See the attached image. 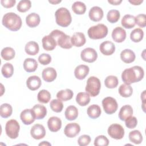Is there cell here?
Masks as SVG:
<instances>
[{
  "mask_svg": "<svg viewBox=\"0 0 146 146\" xmlns=\"http://www.w3.org/2000/svg\"><path fill=\"white\" fill-rule=\"evenodd\" d=\"M57 76V73L55 68L52 67H47L44 68L42 73L43 79L46 82H51L54 81Z\"/></svg>",
  "mask_w": 146,
  "mask_h": 146,
  "instance_id": "20",
  "label": "cell"
},
{
  "mask_svg": "<svg viewBox=\"0 0 146 146\" xmlns=\"http://www.w3.org/2000/svg\"><path fill=\"white\" fill-rule=\"evenodd\" d=\"M104 84L108 88H114L118 84V79L116 76H108L104 80Z\"/></svg>",
  "mask_w": 146,
  "mask_h": 146,
  "instance_id": "42",
  "label": "cell"
},
{
  "mask_svg": "<svg viewBox=\"0 0 146 146\" xmlns=\"http://www.w3.org/2000/svg\"><path fill=\"white\" fill-rule=\"evenodd\" d=\"M108 134L112 139L116 140L121 139L124 136V129L119 124H112L108 128Z\"/></svg>",
  "mask_w": 146,
  "mask_h": 146,
  "instance_id": "9",
  "label": "cell"
},
{
  "mask_svg": "<svg viewBox=\"0 0 146 146\" xmlns=\"http://www.w3.org/2000/svg\"><path fill=\"white\" fill-rule=\"evenodd\" d=\"M40 17L35 13H32L29 14L26 18V22L27 25L30 27H35L37 26L40 23Z\"/></svg>",
  "mask_w": 146,
  "mask_h": 146,
  "instance_id": "24",
  "label": "cell"
},
{
  "mask_svg": "<svg viewBox=\"0 0 146 146\" xmlns=\"http://www.w3.org/2000/svg\"><path fill=\"white\" fill-rule=\"evenodd\" d=\"M50 108L55 112H60L63 108V104L61 100L59 99H53L50 102Z\"/></svg>",
  "mask_w": 146,
  "mask_h": 146,
  "instance_id": "45",
  "label": "cell"
},
{
  "mask_svg": "<svg viewBox=\"0 0 146 146\" xmlns=\"http://www.w3.org/2000/svg\"><path fill=\"white\" fill-rule=\"evenodd\" d=\"M101 108L97 104H92L87 108V112L88 116L91 119H96L99 117L101 114Z\"/></svg>",
  "mask_w": 146,
  "mask_h": 146,
  "instance_id": "32",
  "label": "cell"
},
{
  "mask_svg": "<svg viewBox=\"0 0 146 146\" xmlns=\"http://www.w3.org/2000/svg\"><path fill=\"white\" fill-rule=\"evenodd\" d=\"M2 25L9 30L16 31L19 30L22 26V19L17 14L12 12L5 14L2 20Z\"/></svg>",
  "mask_w": 146,
  "mask_h": 146,
  "instance_id": "2",
  "label": "cell"
},
{
  "mask_svg": "<svg viewBox=\"0 0 146 146\" xmlns=\"http://www.w3.org/2000/svg\"><path fill=\"white\" fill-rule=\"evenodd\" d=\"M71 42L72 46L75 47H81L86 43V39L85 35L82 33H75L71 38Z\"/></svg>",
  "mask_w": 146,
  "mask_h": 146,
  "instance_id": "21",
  "label": "cell"
},
{
  "mask_svg": "<svg viewBox=\"0 0 146 146\" xmlns=\"http://www.w3.org/2000/svg\"><path fill=\"white\" fill-rule=\"evenodd\" d=\"M31 6V1L29 0H21L17 5V10L21 13H25L28 11Z\"/></svg>",
  "mask_w": 146,
  "mask_h": 146,
  "instance_id": "44",
  "label": "cell"
},
{
  "mask_svg": "<svg viewBox=\"0 0 146 146\" xmlns=\"http://www.w3.org/2000/svg\"><path fill=\"white\" fill-rule=\"evenodd\" d=\"M133 89L130 85L127 84H122L119 88V94L124 98H128L132 95Z\"/></svg>",
  "mask_w": 146,
  "mask_h": 146,
  "instance_id": "37",
  "label": "cell"
},
{
  "mask_svg": "<svg viewBox=\"0 0 146 146\" xmlns=\"http://www.w3.org/2000/svg\"><path fill=\"white\" fill-rule=\"evenodd\" d=\"M102 106L105 112L109 115L115 113L118 107L116 99L110 96L106 97L103 99Z\"/></svg>",
  "mask_w": 146,
  "mask_h": 146,
  "instance_id": "8",
  "label": "cell"
},
{
  "mask_svg": "<svg viewBox=\"0 0 146 146\" xmlns=\"http://www.w3.org/2000/svg\"><path fill=\"white\" fill-rule=\"evenodd\" d=\"M42 84L40 78L36 75L29 77L26 80V85L29 89L31 91H35L39 88Z\"/></svg>",
  "mask_w": 146,
  "mask_h": 146,
  "instance_id": "19",
  "label": "cell"
},
{
  "mask_svg": "<svg viewBox=\"0 0 146 146\" xmlns=\"http://www.w3.org/2000/svg\"><path fill=\"white\" fill-rule=\"evenodd\" d=\"M99 50L103 55H111L115 52V46L112 42L106 40L100 44Z\"/></svg>",
  "mask_w": 146,
  "mask_h": 146,
  "instance_id": "14",
  "label": "cell"
},
{
  "mask_svg": "<svg viewBox=\"0 0 146 146\" xmlns=\"http://www.w3.org/2000/svg\"><path fill=\"white\" fill-rule=\"evenodd\" d=\"M124 121L126 127L129 129L135 128L137 124V120L135 116H129V117L127 118Z\"/></svg>",
  "mask_w": 146,
  "mask_h": 146,
  "instance_id": "47",
  "label": "cell"
},
{
  "mask_svg": "<svg viewBox=\"0 0 146 146\" xmlns=\"http://www.w3.org/2000/svg\"><path fill=\"white\" fill-rule=\"evenodd\" d=\"M136 56L134 52L130 49H125L120 53V58L125 63H131L135 59Z\"/></svg>",
  "mask_w": 146,
  "mask_h": 146,
  "instance_id": "23",
  "label": "cell"
},
{
  "mask_svg": "<svg viewBox=\"0 0 146 146\" xmlns=\"http://www.w3.org/2000/svg\"><path fill=\"white\" fill-rule=\"evenodd\" d=\"M13 112V108L10 104L3 103L0 107V115L2 117L7 118L10 117Z\"/></svg>",
  "mask_w": 146,
  "mask_h": 146,
  "instance_id": "38",
  "label": "cell"
},
{
  "mask_svg": "<svg viewBox=\"0 0 146 146\" xmlns=\"http://www.w3.org/2000/svg\"><path fill=\"white\" fill-rule=\"evenodd\" d=\"M73 91L70 89L67 88L59 91L56 94V97L58 99L66 102L71 99L73 97Z\"/></svg>",
  "mask_w": 146,
  "mask_h": 146,
  "instance_id": "31",
  "label": "cell"
},
{
  "mask_svg": "<svg viewBox=\"0 0 146 146\" xmlns=\"http://www.w3.org/2000/svg\"><path fill=\"white\" fill-rule=\"evenodd\" d=\"M128 1L129 2H130L131 4L133 5H139L143 2V0H132V1L129 0Z\"/></svg>",
  "mask_w": 146,
  "mask_h": 146,
  "instance_id": "52",
  "label": "cell"
},
{
  "mask_svg": "<svg viewBox=\"0 0 146 146\" xmlns=\"http://www.w3.org/2000/svg\"><path fill=\"white\" fill-rule=\"evenodd\" d=\"M42 42L43 48L46 51L53 50L57 44L55 39L50 34L44 36L42 39Z\"/></svg>",
  "mask_w": 146,
  "mask_h": 146,
  "instance_id": "16",
  "label": "cell"
},
{
  "mask_svg": "<svg viewBox=\"0 0 146 146\" xmlns=\"http://www.w3.org/2000/svg\"><path fill=\"white\" fill-rule=\"evenodd\" d=\"M144 71L143 68L135 66L125 69L121 74V79L125 84L130 85L132 83L140 81L144 77Z\"/></svg>",
  "mask_w": 146,
  "mask_h": 146,
  "instance_id": "1",
  "label": "cell"
},
{
  "mask_svg": "<svg viewBox=\"0 0 146 146\" xmlns=\"http://www.w3.org/2000/svg\"><path fill=\"white\" fill-rule=\"evenodd\" d=\"M31 136L36 140L43 138L46 135V130L44 126L40 124H34L30 130Z\"/></svg>",
  "mask_w": 146,
  "mask_h": 146,
  "instance_id": "13",
  "label": "cell"
},
{
  "mask_svg": "<svg viewBox=\"0 0 146 146\" xmlns=\"http://www.w3.org/2000/svg\"><path fill=\"white\" fill-rule=\"evenodd\" d=\"M37 99L40 103H47L50 100L51 94L47 90H42L38 92Z\"/></svg>",
  "mask_w": 146,
  "mask_h": 146,
  "instance_id": "41",
  "label": "cell"
},
{
  "mask_svg": "<svg viewBox=\"0 0 146 146\" xmlns=\"http://www.w3.org/2000/svg\"><path fill=\"white\" fill-rule=\"evenodd\" d=\"M133 114V108L130 105H124L120 110L119 112V117L122 120L124 121L127 118L131 116Z\"/></svg>",
  "mask_w": 146,
  "mask_h": 146,
  "instance_id": "26",
  "label": "cell"
},
{
  "mask_svg": "<svg viewBox=\"0 0 146 146\" xmlns=\"http://www.w3.org/2000/svg\"><path fill=\"white\" fill-rule=\"evenodd\" d=\"M88 15L90 19L92 21L98 22L103 18V11L99 6H94L90 10Z\"/></svg>",
  "mask_w": 146,
  "mask_h": 146,
  "instance_id": "18",
  "label": "cell"
},
{
  "mask_svg": "<svg viewBox=\"0 0 146 146\" xmlns=\"http://www.w3.org/2000/svg\"><path fill=\"white\" fill-rule=\"evenodd\" d=\"M109 144V140L107 137L104 135L98 136L94 140L95 146H107Z\"/></svg>",
  "mask_w": 146,
  "mask_h": 146,
  "instance_id": "46",
  "label": "cell"
},
{
  "mask_svg": "<svg viewBox=\"0 0 146 146\" xmlns=\"http://www.w3.org/2000/svg\"><path fill=\"white\" fill-rule=\"evenodd\" d=\"M121 2H122L121 0H112V1L108 0V3L113 5H118L120 3H121Z\"/></svg>",
  "mask_w": 146,
  "mask_h": 146,
  "instance_id": "53",
  "label": "cell"
},
{
  "mask_svg": "<svg viewBox=\"0 0 146 146\" xmlns=\"http://www.w3.org/2000/svg\"><path fill=\"white\" fill-rule=\"evenodd\" d=\"M1 72L2 75L6 78H10L14 73V67L10 63H5L1 69Z\"/></svg>",
  "mask_w": 146,
  "mask_h": 146,
  "instance_id": "40",
  "label": "cell"
},
{
  "mask_svg": "<svg viewBox=\"0 0 146 146\" xmlns=\"http://www.w3.org/2000/svg\"><path fill=\"white\" fill-rule=\"evenodd\" d=\"M90 68L88 66L84 64H80L78 66L74 71V75L76 79L82 80L84 79L88 74Z\"/></svg>",
  "mask_w": 146,
  "mask_h": 146,
  "instance_id": "22",
  "label": "cell"
},
{
  "mask_svg": "<svg viewBox=\"0 0 146 146\" xmlns=\"http://www.w3.org/2000/svg\"><path fill=\"white\" fill-rule=\"evenodd\" d=\"M112 38L115 42L121 43L126 38V31L122 27H117L112 32Z\"/></svg>",
  "mask_w": 146,
  "mask_h": 146,
  "instance_id": "15",
  "label": "cell"
},
{
  "mask_svg": "<svg viewBox=\"0 0 146 146\" xmlns=\"http://www.w3.org/2000/svg\"><path fill=\"white\" fill-rule=\"evenodd\" d=\"M35 114L36 119H43L47 114L46 108L41 104H36L32 108Z\"/></svg>",
  "mask_w": 146,
  "mask_h": 146,
  "instance_id": "33",
  "label": "cell"
},
{
  "mask_svg": "<svg viewBox=\"0 0 146 146\" xmlns=\"http://www.w3.org/2000/svg\"><path fill=\"white\" fill-rule=\"evenodd\" d=\"M91 141V137L89 135H83L80 136L78 140V143L80 146H86L90 144Z\"/></svg>",
  "mask_w": 146,
  "mask_h": 146,
  "instance_id": "50",
  "label": "cell"
},
{
  "mask_svg": "<svg viewBox=\"0 0 146 146\" xmlns=\"http://www.w3.org/2000/svg\"><path fill=\"white\" fill-rule=\"evenodd\" d=\"M141 99L143 101V104H145V91H144L141 94Z\"/></svg>",
  "mask_w": 146,
  "mask_h": 146,
  "instance_id": "54",
  "label": "cell"
},
{
  "mask_svg": "<svg viewBox=\"0 0 146 146\" xmlns=\"http://www.w3.org/2000/svg\"><path fill=\"white\" fill-rule=\"evenodd\" d=\"M129 140L135 144H139L143 141V136L139 130H133L129 133Z\"/></svg>",
  "mask_w": 146,
  "mask_h": 146,
  "instance_id": "34",
  "label": "cell"
},
{
  "mask_svg": "<svg viewBox=\"0 0 146 146\" xmlns=\"http://www.w3.org/2000/svg\"><path fill=\"white\" fill-rule=\"evenodd\" d=\"M66 118L70 121L75 120L78 116V108L74 106H70L66 109L65 112Z\"/></svg>",
  "mask_w": 146,
  "mask_h": 146,
  "instance_id": "30",
  "label": "cell"
},
{
  "mask_svg": "<svg viewBox=\"0 0 146 146\" xmlns=\"http://www.w3.org/2000/svg\"><path fill=\"white\" fill-rule=\"evenodd\" d=\"M47 125L50 131L54 132H57L61 128L62 120L58 117L52 116L48 119Z\"/></svg>",
  "mask_w": 146,
  "mask_h": 146,
  "instance_id": "17",
  "label": "cell"
},
{
  "mask_svg": "<svg viewBox=\"0 0 146 146\" xmlns=\"http://www.w3.org/2000/svg\"><path fill=\"white\" fill-rule=\"evenodd\" d=\"M81 59L88 63L95 62L98 58V53L96 50L91 47H87L83 50L80 53Z\"/></svg>",
  "mask_w": 146,
  "mask_h": 146,
  "instance_id": "10",
  "label": "cell"
},
{
  "mask_svg": "<svg viewBox=\"0 0 146 146\" xmlns=\"http://www.w3.org/2000/svg\"><path fill=\"white\" fill-rule=\"evenodd\" d=\"M80 131V125L76 123H71L67 124L64 129L65 135L70 138L75 137Z\"/></svg>",
  "mask_w": 146,
  "mask_h": 146,
  "instance_id": "12",
  "label": "cell"
},
{
  "mask_svg": "<svg viewBox=\"0 0 146 146\" xmlns=\"http://www.w3.org/2000/svg\"><path fill=\"white\" fill-rule=\"evenodd\" d=\"M20 118L25 125H30L36 119L35 114L33 109H25L20 114Z\"/></svg>",
  "mask_w": 146,
  "mask_h": 146,
  "instance_id": "11",
  "label": "cell"
},
{
  "mask_svg": "<svg viewBox=\"0 0 146 146\" xmlns=\"http://www.w3.org/2000/svg\"><path fill=\"white\" fill-rule=\"evenodd\" d=\"M1 55L2 58L4 60H10L14 58L15 52L13 48L10 47H6L2 50Z\"/></svg>",
  "mask_w": 146,
  "mask_h": 146,
  "instance_id": "36",
  "label": "cell"
},
{
  "mask_svg": "<svg viewBox=\"0 0 146 146\" xmlns=\"http://www.w3.org/2000/svg\"><path fill=\"white\" fill-rule=\"evenodd\" d=\"M55 21L57 25L62 27L68 26L72 21V18L69 10L65 7L58 9L55 13Z\"/></svg>",
  "mask_w": 146,
  "mask_h": 146,
  "instance_id": "4",
  "label": "cell"
},
{
  "mask_svg": "<svg viewBox=\"0 0 146 146\" xmlns=\"http://www.w3.org/2000/svg\"><path fill=\"white\" fill-rule=\"evenodd\" d=\"M121 23L123 27L128 29H132L136 25L135 17L130 14H126L123 17Z\"/></svg>",
  "mask_w": 146,
  "mask_h": 146,
  "instance_id": "27",
  "label": "cell"
},
{
  "mask_svg": "<svg viewBox=\"0 0 146 146\" xmlns=\"http://www.w3.org/2000/svg\"><path fill=\"white\" fill-rule=\"evenodd\" d=\"M72 10L75 14L82 15L84 14L86 12V6L83 2L80 1H76L72 5Z\"/></svg>",
  "mask_w": 146,
  "mask_h": 146,
  "instance_id": "39",
  "label": "cell"
},
{
  "mask_svg": "<svg viewBox=\"0 0 146 146\" xmlns=\"http://www.w3.org/2000/svg\"><path fill=\"white\" fill-rule=\"evenodd\" d=\"M101 83L100 80L95 76H90L87 80L86 91L90 96L95 97L97 96L100 92Z\"/></svg>",
  "mask_w": 146,
  "mask_h": 146,
  "instance_id": "6",
  "label": "cell"
},
{
  "mask_svg": "<svg viewBox=\"0 0 146 146\" xmlns=\"http://www.w3.org/2000/svg\"><path fill=\"white\" fill-rule=\"evenodd\" d=\"M38 61L42 65L48 64L51 62V56L48 54H42L38 57Z\"/></svg>",
  "mask_w": 146,
  "mask_h": 146,
  "instance_id": "48",
  "label": "cell"
},
{
  "mask_svg": "<svg viewBox=\"0 0 146 146\" xmlns=\"http://www.w3.org/2000/svg\"><path fill=\"white\" fill-rule=\"evenodd\" d=\"M144 36V32L141 29L137 28L132 30L130 34V38L133 42H140Z\"/></svg>",
  "mask_w": 146,
  "mask_h": 146,
  "instance_id": "35",
  "label": "cell"
},
{
  "mask_svg": "<svg viewBox=\"0 0 146 146\" xmlns=\"http://www.w3.org/2000/svg\"><path fill=\"white\" fill-rule=\"evenodd\" d=\"M145 15L144 14H140L136 17L135 18V23L139 26L141 27H145L146 26V21H145Z\"/></svg>",
  "mask_w": 146,
  "mask_h": 146,
  "instance_id": "49",
  "label": "cell"
},
{
  "mask_svg": "<svg viewBox=\"0 0 146 146\" xmlns=\"http://www.w3.org/2000/svg\"><path fill=\"white\" fill-rule=\"evenodd\" d=\"M25 50L28 55H35L38 53L39 47L38 43L34 41H30L26 44Z\"/></svg>",
  "mask_w": 146,
  "mask_h": 146,
  "instance_id": "28",
  "label": "cell"
},
{
  "mask_svg": "<svg viewBox=\"0 0 146 146\" xmlns=\"http://www.w3.org/2000/svg\"><path fill=\"white\" fill-rule=\"evenodd\" d=\"M48 2H50V3H52V4H57V3H60V2H61V1H48Z\"/></svg>",
  "mask_w": 146,
  "mask_h": 146,
  "instance_id": "56",
  "label": "cell"
},
{
  "mask_svg": "<svg viewBox=\"0 0 146 146\" xmlns=\"http://www.w3.org/2000/svg\"><path fill=\"white\" fill-rule=\"evenodd\" d=\"M51 145V144L50 143H48V141H43L42 143H40L39 144V146H40V145Z\"/></svg>",
  "mask_w": 146,
  "mask_h": 146,
  "instance_id": "55",
  "label": "cell"
},
{
  "mask_svg": "<svg viewBox=\"0 0 146 146\" xmlns=\"http://www.w3.org/2000/svg\"><path fill=\"white\" fill-rule=\"evenodd\" d=\"M2 5L6 8H10L14 6L16 3L15 0H1Z\"/></svg>",
  "mask_w": 146,
  "mask_h": 146,
  "instance_id": "51",
  "label": "cell"
},
{
  "mask_svg": "<svg viewBox=\"0 0 146 146\" xmlns=\"http://www.w3.org/2000/svg\"><path fill=\"white\" fill-rule=\"evenodd\" d=\"M38 67L36 60L33 58H26L23 62V68L27 72H34Z\"/></svg>",
  "mask_w": 146,
  "mask_h": 146,
  "instance_id": "25",
  "label": "cell"
},
{
  "mask_svg": "<svg viewBox=\"0 0 146 146\" xmlns=\"http://www.w3.org/2000/svg\"><path fill=\"white\" fill-rule=\"evenodd\" d=\"M59 46L63 48L69 49L72 47L71 42V37L66 35L63 31L59 30H52L50 34Z\"/></svg>",
  "mask_w": 146,
  "mask_h": 146,
  "instance_id": "3",
  "label": "cell"
},
{
  "mask_svg": "<svg viewBox=\"0 0 146 146\" xmlns=\"http://www.w3.org/2000/svg\"><path fill=\"white\" fill-rule=\"evenodd\" d=\"M120 12L117 10H110L107 14V18L108 22L113 23L117 22L120 18Z\"/></svg>",
  "mask_w": 146,
  "mask_h": 146,
  "instance_id": "43",
  "label": "cell"
},
{
  "mask_svg": "<svg viewBox=\"0 0 146 146\" xmlns=\"http://www.w3.org/2000/svg\"><path fill=\"white\" fill-rule=\"evenodd\" d=\"M77 103L80 106H86L90 102V95L87 92H79L76 97Z\"/></svg>",
  "mask_w": 146,
  "mask_h": 146,
  "instance_id": "29",
  "label": "cell"
},
{
  "mask_svg": "<svg viewBox=\"0 0 146 146\" xmlns=\"http://www.w3.org/2000/svg\"><path fill=\"white\" fill-rule=\"evenodd\" d=\"M20 125L18 122L14 119H11L7 121L5 125L6 133L10 139H15L19 135Z\"/></svg>",
  "mask_w": 146,
  "mask_h": 146,
  "instance_id": "7",
  "label": "cell"
},
{
  "mask_svg": "<svg viewBox=\"0 0 146 146\" xmlns=\"http://www.w3.org/2000/svg\"><path fill=\"white\" fill-rule=\"evenodd\" d=\"M88 35L92 39H99L106 37L108 34V28L104 24H98L90 27Z\"/></svg>",
  "mask_w": 146,
  "mask_h": 146,
  "instance_id": "5",
  "label": "cell"
}]
</instances>
